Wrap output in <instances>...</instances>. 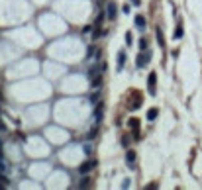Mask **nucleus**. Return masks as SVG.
Listing matches in <instances>:
<instances>
[{
	"mask_svg": "<svg viewBox=\"0 0 202 190\" xmlns=\"http://www.w3.org/2000/svg\"><path fill=\"white\" fill-rule=\"evenodd\" d=\"M131 43H134V35L127 31V34H126V45H131Z\"/></svg>",
	"mask_w": 202,
	"mask_h": 190,
	"instance_id": "ddd939ff",
	"label": "nucleus"
},
{
	"mask_svg": "<svg viewBox=\"0 0 202 190\" xmlns=\"http://www.w3.org/2000/svg\"><path fill=\"white\" fill-rule=\"evenodd\" d=\"M126 163H127V167H130V168L135 167V153L134 151H127L126 153Z\"/></svg>",
	"mask_w": 202,
	"mask_h": 190,
	"instance_id": "39448f33",
	"label": "nucleus"
},
{
	"mask_svg": "<svg viewBox=\"0 0 202 190\" xmlns=\"http://www.w3.org/2000/svg\"><path fill=\"white\" fill-rule=\"evenodd\" d=\"M96 71H98V67H92V69L88 71V77H90V78H94V77H96Z\"/></svg>",
	"mask_w": 202,
	"mask_h": 190,
	"instance_id": "dca6fc26",
	"label": "nucleus"
},
{
	"mask_svg": "<svg viewBox=\"0 0 202 190\" xmlns=\"http://www.w3.org/2000/svg\"><path fill=\"white\" fill-rule=\"evenodd\" d=\"M127 186H130V178H126V180L122 182V188H127Z\"/></svg>",
	"mask_w": 202,
	"mask_h": 190,
	"instance_id": "4be33fe9",
	"label": "nucleus"
},
{
	"mask_svg": "<svg viewBox=\"0 0 202 190\" xmlns=\"http://www.w3.org/2000/svg\"><path fill=\"white\" fill-rule=\"evenodd\" d=\"M149 59H151V53H147V55H137V61H135L137 69H143L147 63H149Z\"/></svg>",
	"mask_w": 202,
	"mask_h": 190,
	"instance_id": "f03ea898",
	"label": "nucleus"
},
{
	"mask_svg": "<svg viewBox=\"0 0 202 190\" xmlns=\"http://www.w3.org/2000/svg\"><path fill=\"white\" fill-rule=\"evenodd\" d=\"M94 135H96V129H90V131H88V139H92Z\"/></svg>",
	"mask_w": 202,
	"mask_h": 190,
	"instance_id": "412c9836",
	"label": "nucleus"
},
{
	"mask_svg": "<svg viewBox=\"0 0 202 190\" xmlns=\"http://www.w3.org/2000/svg\"><path fill=\"white\" fill-rule=\"evenodd\" d=\"M139 47H141V49H145V47H147V39H145V38L139 39Z\"/></svg>",
	"mask_w": 202,
	"mask_h": 190,
	"instance_id": "6ab92c4d",
	"label": "nucleus"
},
{
	"mask_svg": "<svg viewBox=\"0 0 202 190\" xmlns=\"http://www.w3.org/2000/svg\"><path fill=\"white\" fill-rule=\"evenodd\" d=\"M100 82H102V78H100V77H98V78H92V88H98Z\"/></svg>",
	"mask_w": 202,
	"mask_h": 190,
	"instance_id": "2eb2a0df",
	"label": "nucleus"
},
{
	"mask_svg": "<svg viewBox=\"0 0 202 190\" xmlns=\"http://www.w3.org/2000/svg\"><path fill=\"white\" fill-rule=\"evenodd\" d=\"M94 165H96L94 161H87L84 165H81V168H79V171H81V175H87V172H90V171L94 168Z\"/></svg>",
	"mask_w": 202,
	"mask_h": 190,
	"instance_id": "20e7f679",
	"label": "nucleus"
},
{
	"mask_svg": "<svg viewBox=\"0 0 202 190\" xmlns=\"http://www.w3.org/2000/svg\"><path fill=\"white\" fill-rule=\"evenodd\" d=\"M4 129H6V128H4V124H2V122H0V131H4Z\"/></svg>",
	"mask_w": 202,
	"mask_h": 190,
	"instance_id": "b1692460",
	"label": "nucleus"
},
{
	"mask_svg": "<svg viewBox=\"0 0 202 190\" xmlns=\"http://www.w3.org/2000/svg\"><path fill=\"white\" fill-rule=\"evenodd\" d=\"M0 171H4V172L8 171V165H6V161L2 159V143H0Z\"/></svg>",
	"mask_w": 202,
	"mask_h": 190,
	"instance_id": "1a4fd4ad",
	"label": "nucleus"
},
{
	"mask_svg": "<svg viewBox=\"0 0 202 190\" xmlns=\"http://www.w3.org/2000/svg\"><path fill=\"white\" fill-rule=\"evenodd\" d=\"M124 65H126V51H120V53H118V65H116V69L122 71Z\"/></svg>",
	"mask_w": 202,
	"mask_h": 190,
	"instance_id": "423d86ee",
	"label": "nucleus"
},
{
	"mask_svg": "<svg viewBox=\"0 0 202 190\" xmlns=\"http://www.w3.org/2000/svg\"><path fill=\"white\" fill-rule=\"evenodd\" d=\"M102 112H104V108H102V106H100L96 112H94V122H96V124L102 122Z\"/></svg>",
	"mask_w": 202,
	"mask_h": 190,
	"instance_id": "6e6552de",
	"label": "nucleus"
},
{
	"mask_svg": "<svg viewBox=\"0 0 202 190\" xmlns=\"http://www.w3.org/2000/svg\"><path fill=\"white\" fill-rule=\"evenodd\" d=\"M102 20H104V14H100L98 18H96V22H94V24H96V26H100V24H102Z\"/></svg>",
	"mask_w": 202,
	"mask_h": 190,
	"instance_id": "aec40b11",
	"label": "nucleus"
},
{
	"mask_svg": "<svg viewBox=\"0 0 202 190\" xmlns=\"http://www.w3.org/2000/svg\"><path fill=\"white\" fill-rule=\"evenodd\" d=\"M155 82H157V75H155V73H151V75L149 77H147V90H149V94H151V96H155Z\"/></svg>",
	"mask_w": 202,
	"mask_h": 190,
	"instance_id": "f257e3e1",
	"label": "nucleus"
},
{
	"mask_svg": "<svg viewBox=\"0 0 202 190\" xmlns=\"http://www.w3.org/2000/svg\"><path fill=\"white\" fill-rule=\"evenodd\" d=\"M130 2L134 4V6H139V4H141V0H130Z\"/></svg>",
	"mask_w": 202,
	"mask_h": 190,
	"instance_id": "5701e85b",
	"label": "nucleus"
},
{
	"mask_svg": "<svg viewBox=\"0 0 202 190\" xmlns=\"http://www.w3.org/2000/svg\"><path fill=\"white\" fill-rule=\"evenodd\" d=\"M173 38H175V39H180V38H183V26H179V28H177V30H175V34H173Z\"/></svg>",
	"mask_w": 202,
	"mask_h": 190,
	"instance_id": "9b49d317",
	"label": "nucleus"
},
{
	"mask_svg": "<svg viewBox=\"0 0 202 190\" xmlns=\"http://www.w3.org/2000/svg\"><path fill=\"white\" fill-rule=\"evenodd\" d=\"M100 98V94H96V92H94L92 94V96H90V102H92V104H96V100Z\"/></svg>",
	"mask_w": 202,
	"mask_h": 190,
	"instance_id": "a211bd4d",
	"label": "nucleus"
},
{
	"mask_svg": "<svg viewBox=\"0 0 202 190\" xmlns=\"http://www.w3.org/2000/svg\"><path fill=\"white\" fill-rule=\"evenodd\" d=\"M116 8H118V6H116L114 2H110L108 6H106V16H108V20H114L116 18V12H118Z\"/></svg>",
	"mask_w": 202,
	"mask_h": 190,
	"instance_id": "7ed1b4c3",
	"label": "nucleus"
},
{
	"mask_svg": "<svg viewBox=\"0 0 202 190\" xmlns=\"http://www.w3.org/2000/svg\"><path fill=\"white\" fill-rule=\"evenodd\" d=\"M155 118H157V108H149V110H147V120L153 122Z\"/></svg>",
	"mask_w": 202,
	"mask_h": 190,
	"instance_id": "9d476101",
	"label": "nucleus"
},
{
	"mask_svg": "<svg viewBox=\"0 0 202 190\" xmlns=\"http://www.w3.org/2000/svg\"><path fill=\"white\" fill-rule=\"evenodd\" d=\"M135 26H137V30H143L145 28V18L143 16H135Z\"/></svg>",
	"mask_w": 202,
	"mask_h": 190,
	"instance_id": "0eeeda50",
	"label": "nucleus"
},
{
	"mask_svg": "<svg viewBox=\"0 0 202 190\" xmlns=\"http://www.w3.org/2000/svg\"><path fill=\"white\" fill-rule=\"evenodd\" d=\"M84 153H87V155H90V153H92V145H90V143L84 145Z\"/></svg>",
	"mask_w": 202,
	"mask_h": 190,
	"instance_id": "f3484780",
	"label": "nucleus"
},
{
	"mask_svg": "<svg viewBox=\"0 0 202 190\" xmlns=\"http://www.w3.org/2000/svg\"><path fill=\"white\" fill-rule=\"evenodd\" d=\"M79 186H81V188H88V186H90V182H88V178H83V180H81V182H79Z\"/></svg>",
	"mask_w": 202,
	"mask_h": 190,
	"instance_id": "4468645a",
	"label": "nucleus"
},
{
	"mask_svg": "<svg viewBox=\"0 0 202 190\" xmlns=\"http://www.w3.org/2000/svg\"><path fill=\"white\" fill-rule=\"evenodd\" d=\"M157 43H159V45H161V47L165 45V41H163V34H161V30H157Z\"/></svg>",
	"mask_w": 202,
	"mask_h": 190,
	"instance_id": "f8f14e48",
	"label": "nucleus"
}]
</instances>
